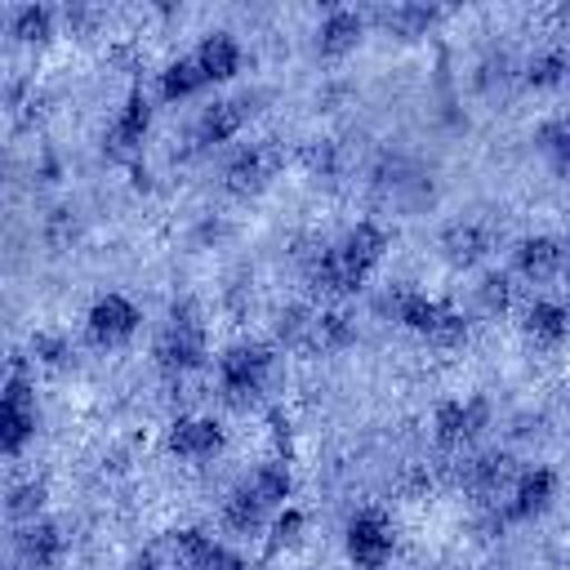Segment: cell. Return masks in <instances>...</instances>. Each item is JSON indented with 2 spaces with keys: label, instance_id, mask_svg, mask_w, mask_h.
I'll use <instances>...</instances> for the list:
<instances>
[{
  "label": "cell",
  "instance_id": "cell-1",
  "mask_svg": "<svg viewBox=\"0 0 570 570\" xmlns=\"http://www.w3.org/2000/svg\"><path fill=\"white\" fill-rule=\"evenodd\" d=\"M387 249V232L379 223H356L334 245H321V254L307 258V285L321 298H343L365 285V276L379 267Z\"/></svg>",
  "mask_w": 570,
  "mask_h": 570
},
{
  "label": "cell",
  "instance_id": "cell-2",
  "mask_svg": "<svg viewBox=\"0 0 570 570\" xmlns=\"http://www.w3.org/2000/svg\"><path fill=\"white\" fill-rule=\"evenodd\" d=\"M379 307L392 312V321H401L405 330L423 334V338L436 343V347H459V343L468 338V321H463L450 303L428 298V294H419V289H396V294H387Z\"/></svg>",
  "mask_w": 570,
  "mask_h": 570
},
{
  "label": "cell",
  "instance_id": "cell-3",
  "mask_svg": "<svg viewBox=\"0 0 570 570\" xmlns=\"http://www.w3.org/2000/svg\"><path fill=\"white\" fill-rule=\"evenodd\" d=\"M272 379V347L267 343H232L218 356V396L232 410H249Z\"/></svg>",
  "mask_w": 570,
  "mask_h": 570
},
{
  "label": "cell",
  "instance_id": "cell-4",
  "mask_svg": "<svg viewBox=\"0 0 570 570\" xmlns=\"http://www.w3.org/2000/svg\"><path fill=\"white\" fill-rule=\"evenodd\" d=\"M151 356L165 374H191L205 365V325H200V312L191 303L169 307V321L160 325Z\"/></svg>",
  "mask_w": 570,
  "mask_h": 570
},
{
  "label": "cell",
  "instance_id": "cell-5",
  "mask_svg": "<svg viewBox=\"0 0 570 570\" xmlns=\"http://www.w3.org/2000/svg\"><path fill=\"white\" fill-rule=\"evenodd\" d=\"M347 561L356 570H383L392 561V548H396V525L387 521V512L379 508H361L352 521H347Z\"/></svg>",
  "mask_w": 570,
  "mask_h": 570
},
{
  "label": "cell",
  "instance_id": "cell-6",
  "mask_svg": "<svg viewBox=\"0 0 570 570\" xmlns=\"http://www.w3.org/2000/svg\"><path fill=\"white\" fill-rule=\"evenodd\" d=\"M517 476H521V472H517V463H512L508 450H481V454L463 459V468H459L463 490L476 494L481 503H494V508H499V499L512 494Z\"/></svg>",
  "mask_w": 570,
  "mask_h": 570
},
{
  "label": "cell",
  "instance_id": "cell-7",
  "mask_svg": "<svg viewBox=\"0 0 570 570\" xmlns=\"http://www.w3.org/2000/svg\"><path fill=\"white\" fill-rule=\"evenodd\" d=\"M276 169H281V147H276L272 138H263V142L240 147V151L223 165V187H227L232 196H258V191L272 183Z\"/></svg>",
  "mask_w": 570,
  "mask_h": 570
},
{
  "label": "cell",
  "instance_id": "cell-8",
  "mask_svg": "<svg viewBox=\"0 0 570 570\" xmlns=\"http://www.w3.org/2000/svg\"><path fill=\"white\" fill-rule=\"evenodd\" d=\"M138 321H142V312L125 294H102L85 312V338L94 347H120V343H129L138 334Z\"/></svg>",
  "mask_w": 570,
  "mask_h": 570
},
{
  "label": "cell",
  "instance_id": "cell-9",
  "mask_svg": "<svg viewBox=\"0 0 570 570\" xmlns=\"http://www.w3.org/2000/svg\"><path fill=\"white\" fill-rule=\"evenodd\" d=\"M36 436V396L27 387L22 374H13L4 383V401H0V450L13 459L22 454V445Z\"/></svg>",
  "mask_w": 570,
  "mask_h": 570
},
{
  "label": "cell",
  "instance_id": "cell-10",
  "mask_svg": "<svg viewBox=\"0 0 570 570\" xmlns=\"http://www.w3.org/2000/svg\"><path fill=\"white\" fill-rule=\"evenodd\" d=\"M552 499H557V472L552 468H525L517 476L512 494L494 508V517L499 521H534L552 508Z\"/></svg>",
  "mask_w": 570,
  "mask_h": 570
},
{
  "label": "cell",
  "instance_id": "cell-11",
  "mask_svg": "<svg viewBox=\"0 0 570 570\" xmlns=\"http://www.w3.org/2000/svg\"><path fill=\"white\" fill-rule=\"evenodd\" d=\"M254 111V94H240V98H214L209 107H200L196 125H191V142L196 147H223L227 138L240 134V125L249 120Z\"/></svg>",
  "mask_w": 570,
  "mask_h": 570
},
{
  "label": "cell",
  "instance_id": "cell-12",
  "mask_svg": "<svg viewBox=\"0 0 570 570\" xmlns=\"http://www.w3.org/2000/svg\"><path fill=\"white\" fill-rule=\"evenodd\" d=\"M485 423H490V405H485L481 396H468V401H441L436 414H432L436 445H445V450L468 445Z\"/></svg>",
  "mask_w": 570,
  "mask_h": 570
},
{
  "label": "cell",
  "instance_id": "cell-13",
  "mask_svg": "<svg viewBox=\"0 0 570 570\" xmlns=\"http://www.w3.org/2000/svg\"><path fill=\"white\" fill-rule=\"evenodd\" d=\"M13 552L27 570H53L67 552V539H62V525L49 521V517H36V521H22L13 530Z\"/></svg>",
  "mask_w": 570,
  "mask_h": 570
},
{
  "label": "cell",
  "instance_id": "cell-14",
  "mask_svg": "<svg viewBox=\"0 0 570 570\" xmlns=\"http://www.w3.org/2000/svg\"><path fill=\"white\" fill-rule=\"evenodd\" d=\"M169 548H174V566L178 570H249L245 557H236L227 543L209 539L205 530H178L169 539Z\"/></svg>",
  "mask_w": 570,
  "mask_h": 570
},
{
  "label": "cell",
  "instance_id": "cell-15",
  "mask_svg": "<svg viewBox=\"0 0 570 570\" xmlns=\"http://www.w3.org/2000/svg\"><path fill=\"white\" fill-rule=\"evenodd\" d=\"M223 423L218 419H205V414H183V419H174L169 423V436H165V445H169V454H178V459H191V463H200V459H214L218 450H223Z\"/></svg>",
  "mask_w": 570,
  "mask_h": 570
},
{
  "label": "cell",
  "instance_id": "cell-16",
  "mask_svg": "<svg viewBox=\"0 0 570 570\" xmlns=\"http://www.w3.org/2000/svg\"><path fill=\"white\" fill-rule=\"evenodd\" d=\"M561 263H566V245H561L557 236H548V232L525 236V240H517V249H512V267H517V276L530 281V285L552 281V276L561 272Z\"/></svg>",
  "mask_w": 570,
  "mask_h": 570
},
{
  "label": "cell",
  "instance_id": "cell-17",
  "mask_svg": "<svg viewBox=\"0 0 570 570\" xmlns=\"http://www.w3.org/2000/svg\"><path fill=\"white\" fill-rule=\"evenodd\" d=\"M521 334H525L534 347L552 352V347H561V343L570 338V312H566L557 298H534V303L525 307V316H521Z\"/></svg>",
  "mask_w": 570,
  "mask_h": 570
},
{
  "label": "cell",
  "instance_id": "cell-18",
  "mask_svg": "<svg viewBox=\"0 0 570 570\" xmlns=\"http://www.w3.org/2000/svg\"><path fill=\"white\" fill-rule=\"evenodd\" d=\"M361 36H365V13H356V9H330L321 18V27H316V53L321 58H343V53H352L361 45Z\"/></svg>",
  "mask_w": 570,
  "mask_h": 570
},
{
  "label": "cell",
  "instance_id": "cell-19",
  "mask_svg": "<svg viewBox=\"0 0 570 570\" xmlns=\"http://www.w3.org/2000/svg\"><path fill=\"white\" fill-rule=\"evenodd\" d=\"M490 245H494V236L481 223H450L441 232V254L450 267H476L490 254Z\"/></svg>",
  "mask_w": 570,
  "mask_h": 570
},
{
  "label": "cell",
  "instance_id": "cell-20",
  "mask_svg": "<svg viewBox=\"0 0 570 570\" xmlns=\"http://www.w3.org/2000/svg\"><path fill=\"white\" fill-rule=\"evenodd\" d=\"M147 129H151V102H147L142 89H134V94L125 98V107L116 111V125H111V151H116V156L138 151V142L147 138Z\"/></svg>",
  "mask_w": 570,
  "mask_h": 570
},
{
  "label": "cell",
  "instance_id": "cell-21",
  "mask_svg": "<svg viewBox=\"0 0 570 570\" xmlns=\"http://www.w3.org/2000/svg\"><path fill=\"white\" fill-rule=\"evenodd\" d=\"M267 517H272V508L249 490V481H240V485L227 490V499H223V525H227V530H236V534H258V530L267 525Z\"/></svg>",
  "mask_w": 570,
  "mask_h": 570
},
{
  "label": "cell",
  "instance_id": "cell-22",
  "mask_svg": "<svg viewBox=\"0 0 570 570\" xmlns=\"http://www.w3.org/2000/svg\"><path fill=\"white\" fill-rule=\"evenodd\" d=\"M196 62H200V71L209 76V85L232 80V76L240 71V45H236V36H232V31H209V36L196 45Z\"/></svg>",
  "mask_w": 570,
  "mask_h": 570
},
{
  "label": "cell",
  "instance_id": "cell-23",
  "mask_svg": "<svg viewBox=\"0 0 570 570\" xmlns=\"http://www.w3.org/2000/svg\"><path fill=\"white\" fill-rule=\"evenodd\" d=\"M205 85H209V76L200 71L196 53H187V58H174V62L160 71V98H165V102H183V98L200 94Z\"/></svg>",
  "mask_w": 570,
  "mask_h": 570
},
{
  "label": "cell",
  "instance_id": "cell-24",
  "mask_svg": "<svg viewBox=\"0 0 570 570\" xmlns=\"http://www.w3.org/2000/svg\"><path fill=\"white\" fill-rule=\"evenodd\" d=\"M245 481H249V490H254V494H258V499H263L272 512H276V508H289L285 499H289V490H294V476H289V468H285L281 459L258 463V468H254Z\"/></svg>",
  "mask_w": 570,
  "mask_h": 570
},
{
  "label": "cell",
  "instance_id": "cell-25",
  "mask_svg": "<svg viewBox=\"0 0 570 570\" xmlns=\"http://www.w3.org/2000/svg\"><path fill=\"white\" fill-rule=\"evenodd\" d=\"M9 36L18 45H45L53 36V9L49 4H18L9 13Z\"/></svg>",
  "mask_w": 570,
  "mask_h": 570
},
{
  "label": "cell",
  "instance_id": "cell-26",
  "mask_svg": "<svg viewBox=\"0 0 570 570\" xmlns=\"http://www.w3.org/2000/svg\"><path fill=\"white\" fill-rule=\"evenodd\" d=\"M566 76H570V53L561 45H548L525 62V85L530 89H557Z\"/></svg>",
  "mask_w": 570,
  "mask_h": 570
},
{
  "label": "cell",
  "instance_id": "cell-27",
  "mask_svg": "<svg viewBox=\"0 0 570 570\" xmlns=\"http://www.w3.org/2000/svg\"><path fill=\"white\" fill-rule=\"evenodd\" d=\"M374 22L392 36H423L432 22H436V9H423V4H392V9H379Z\"/></svg>",
  "mask_w": 570,
  "mask_h": 570
},
{
  "label": "cell",
  "instance_id": "cell-28",
  "mask_svg": "<svg viewBox=\"0 0 570 570\" xmlns=\"http://www.w3.org/2000/svg\"><path fill=\"white\" fill-rule=\"evenodd\" d=\"M534 147L552 160V169H557L561 178H570V120H548V125H539Z\"/></svg>",
  "mask_w": 570,
  "mask_h": 570
},
{
  "label": "cell",
  "instance_id": "cell-29",
  "mask_svg": "<svg viewBox=\"0 0 570 570\" xmlns=\"http://www.w3.org/2000/svg\"><path fill=\"white\" fill-rule=\"evenodd\" d=\"M45 508V481H22V485H9V499H4V512L9 521H36Z\"/></svg>",
  "mask_w": 570,
  "mask_h": 570
},
{
  "label": "cell",
  "instance_id": "cell-30",
  "mask_svg": "<svg viewBox=\"0 0 570 570\" xmlns=\"http://www.w3.org/2000/svg\"><path fill=\"white\" fill-rule=\"evenodd\" d=\"M476 298H481L485 312H508V303H512V276L508 272H485L481 285H476Z\"/></svg>",
  "mask_w": 570,
  "mask_h": 570
},
{
  "label": "cell",
  "instance_id": "cell-31",
  "mask_svg": "<svg viewBox=\"0 0 570 570\" xmlns=\"http://www.w3.org/2000/svg\"><path fill=\"white\" fill-rule=\"evenodd\" d=\"M298 534H303V512L281 508L276 521H272V548H289V543H298Z\"/></svg>",
  "mask_w": 570,
  "mask_h": 570
},
{
  "label": "cell",
  "instance_id": "cell-32",
  "mask_svg": "<svg viewBox=\"0 0 570 570\" xmlns=\"http://www.w3.org/2000/svg\"><path fill=\"white\" fill-rule=\"evenodd\" d=\"M129 570H160V566H156V561H151V557H142V561H134V566H129Z\"/></svg>",
  "mask_w": 570,
  "mask_h": 570
},
{
  "label": "cell",
  "instance_id": "cell-33",
  "mask_svg": "<svg viewBox=\"0 0 570 570\" xmlns=\"http://www.w3.org/2000/svg\"><path fill=\"white\" fill-rule=\"evenodd\" d=\"M561 276H566V285H570V245H566V263H561Z\"/></svg>",
  "mask_w": 570,
  "mask_h": 570
}]
</instances>
